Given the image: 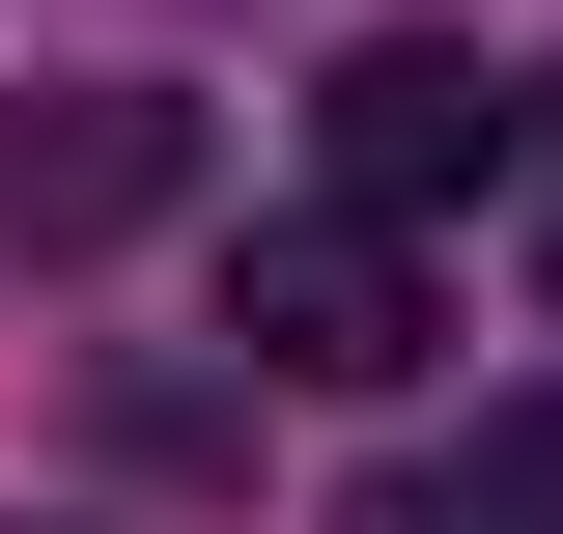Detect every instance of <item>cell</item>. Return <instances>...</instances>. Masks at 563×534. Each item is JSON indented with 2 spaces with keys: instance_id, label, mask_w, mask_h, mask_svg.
I'll return each mask as SVG.
<instances>
[{
  "instance_id": "1",
  "label": "cell",
  "mask_w": 563,
  "mask_h": 534,
  "mask_svg": "<svg viewBox=\"0 0 563 534\" xmlns=\"http://www.w3.org/2000/svg\"><path fill=\"white\" fill-rule=\"evenodd\" d=\"M310 113H339V198H366V225H422V198H536V85H479L451 29H366Z\"/></svg>"
},
{
  "instance_id": "2",
  "label": "cell",
  "mask_w": 563,
  "mask_h": 534,
  "mask_svg": "<svg viewBox=\"0 0 563 534\" xmlns=\"http://www.w3.org/2000/svg\"><path fill=\"white\" fill-rule=\"evenodd\" d=\"M225 337H254L282 394H395V366H422V254H395L366 198H310V225L225 254Z\"/></svg>"
},
{
  "instance_id": "3",
  "label": "cell",
  "mask_w": 563,
  "mask_h": 534,
  "mask_svg": "<svg viewBox=\"0 0 563 534\" xmlns=\"http://www.w3.org/2000/svg\"><path fill=\"white\" fill-rule=\"evenodd\" d=\"M169 198H198V85H57V113H0V254H141Z\"/></svg>"
},
{
  "instance_id": "4",
  "label": "cell",
  "mask_w": 563,
  "mask_h": 534,
  "mask_svg": "<svg viewBox=\"0 0 563 534\" xmlns=\"http://www.w3.org/2000/svg\"><path fill=\"white\" fill-rule=\"evenodd\" d=\"M479 534H563V394H536V422H479Z\"/></svg>"
},
{
  "instance_id": "5",
  "label": "cell",
  "mask_w": 563,
  "mask_h": 534,
  "mask_svg": "<svg viewBox=\"0 0 563 534\" xmlns=\"http://www.w3.org/2000/svg\"><path fill=\"white\" fill-rule=\"evenodd\" d=\"M339 534H479V478H366V507H339Z\"/></svg>"
},
{
  "instance_id": "6",
  "label": "cell",
  "mask_w": 563,
  "mask_h": 534,
  "mask_svg": "<svg viewBox=\"0 0 563 534\" xmlns=\"http://www.w3.org/2000/svg\"><path fill=\"white\" fill-rule=\"evenodd\" d=\"M536 254H563V85H536Z\"/></svg>"
}]
</instances>
